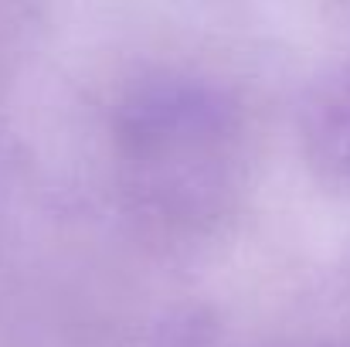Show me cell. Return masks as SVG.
Listing matches in <instances>:
<instances>
[{
	"label": "cell",
	"mask_w": 350,
	"mask_h": 347,
	"mask_svg": "<svg viewBox=\"0 0 350 347\" xmlns=\"http://www.w3.org/2000/svg\"><path fill=\"white\" fill-rule=\"evenodd\" d=\"M323 143L330 150V157L350 170V89L330 106L327 123H323Z\"/></svg>",
	"instance_id": "1"
}]
</instances>
